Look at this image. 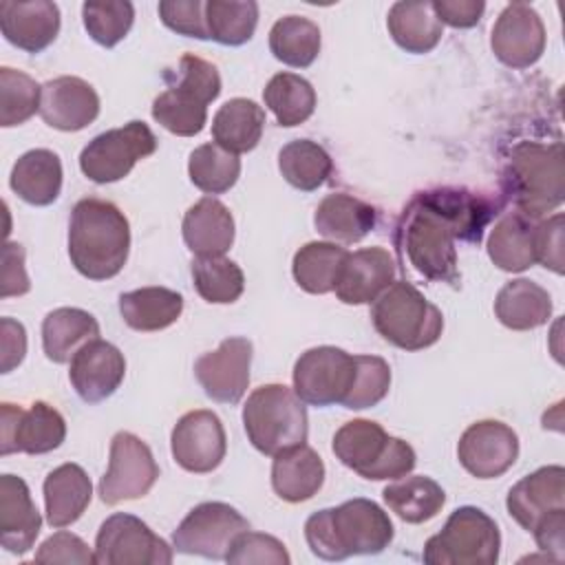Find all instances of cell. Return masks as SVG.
Segmentation results:
<instances>
[{
	"instance_id": "7a4b0ae2",
	"label": "cell",
	"mask_w": 565,
	"mask_h": 565,
	"mask_svg": "<svg viewBox=\"0 0 565 565\" xmlns=\"http://www.w3.org/2000/svg\"><path fill=\"white\" fill-rule=\"evenodd\" d=\"M130 252V225L124 212L104 199L75 203L68 223V258L88 280L117 276Z\"/></svg>"
},
{
	"instance_id": "4dcf8cb0",
	"label": "cell",
	"mask_w": 565,
	"mask_h": 565,
	"mask_svg": "<svg viewBox=\"0 0 565 565\" xmlns=\"http://www.w3.org/2000/svg\"><path fill=\"white\" fill-rule=\"evenodd\" d=\"M97 335V320L77 307L53 309L42 320V349L44 355L55 364L71 362V358Z\"/></svg>"
},
{
	"instance_id": "7c38bea8",
	"label": "cell",
	"mask_w": 565,
	"mask_h": 565,
	"mask_svg": "<svg viewBox=\"0 0 565 565\" xmlns=\"http://www.w3.org/2000/svg\"><path fill=\"white\" fill-rule=\"evenodd\" d=\"M99 565H170L172 547L135 514H110L95 539Z\"/></svg>"
},
{
	"instance_id": "bcb514c9",
	"label": "cell",
	"mask_w": 565,
	"mask_h": 565,
	"mask_svg": "<svg viewBox=\"0 0 565 565\" xmlns=\"http://www.w3.org/2000/svg\"><path fill=\"white\" fill-rule=\"evenodd\" d=\"M82 20L97 44L113 49L128 35L135 22V7L126 0H88L82 4Z\"/></svg>"
},
{
	"instance_id": "6f0895ef",
	"label": "cell",
	"mask_w": 565,
	"mask_h": 565,
	"mask_svg": "<svg viewBox=\"0 0 565 565\" xmlns=\"http://www.w3.org/2000/svg\"><path fill=\"white\" fill-rule=\"evenodd\" d=\"M536 545L545 552L561 554L565 547V510H556L547 514L534 530H532Z\"/></svg>"
},
{
	"instance_id": "60d3db41",
	"label": "cell",
	"mask_w": 565,
	"mask_h": 565,
	"mask_svg": "<svg viewBox=\"0 0 565 565\" xmlns=\"http://www.w3.org/2000/svg\"><path fill=\"white\" fill-rule=\"evenodd\" d=\"M205 22L210 40L225 46H241L256 31L258 4L254 0H207Z\"/></svg>"
},
{
	"instance_id": "4fadbf2b",
	"label": "cell",
	"mask_w": 565,
	"mask_h": 565,
	"mask_svg": "<svg viewBox=\"0 0 565 565\" xmlns=\"http://www.w3.org/2000/svg\"><path fill=\"white\" fill-rule=\"evenodd\" d=\"M159 479L152 450L137 435L121 430L110 441L108 470L99 481V499L108 505L141 499Z\"/></svg>"
},
{
	"instance_id": "f907efd6",
	"label": "cell",
	"mask_w": 565,
	"mask_h": 565,
	"mask_svg": "<svg viewBox=\"0 0 565 565\" xmlns=\"http://www.w3.org/2000/svg\"><path fill=\"white\" fill-rule=\"evenodd\" d=\"M157 9H159L161 22L170 31L185 38L210 40L203 0H161Z\"/></svg>"
},
{
	"instance_id": "d590c367",
	"label": "cell",
	"mask_w": 565,
	"mask_h": 565,
	"mask_svg": "<svg viewBox=\"0 0 565 565\" xmlns=\"http://www.w3.org/2000/svg\"><path fill=\"white\" fill-rule=\"evenodd\" d=\"M347 256L349 252L335 243L311 241L294 254V280L307 294H329L335 289Z\"/></svg>"
},
{
	"instance_id": "836d02e7",
	"label": "cell",
	"mask_w": 565,
	"mask_h": 565,
	"mask_svg": "<svg viewBox=\"0 0 565 565\" xmlns=\"http://www.w3.org/2000/svg\"><path fill=\"white\" fill-rule=\"evenodd\" d=\"M386 26L395 44L415 55L433 51L444 35V24L430 2H395L388 9Z\"/></svg>"
},
{
	"instance_id": "f5cc1de1",
	"label": "cell",
	"mask_w": 565,
	"mask_h": 565,
	"mask_svg": "<svg viewBox=\"0 0 565 565\" xmlns=\"http://www.w3.org/2000/svg\"><path fill=\"white\" fill-rule=\"evenodd\" d=\"M38 563H75V565H88L95 563V554L88 550V545L71 532H55L49 536L40 550L35 552Z\"/></svg>"
},
{
	"instance_id": "74e56055",
	"label": "cell",
	"mask_w": 565,
	"mask_h": 565,
	"mask_svg": "<svg viewBox=\"0 0 565 565\" xmlns=\"http://www.w3.org/2000/svg\"><path fill=\"white\" fill-rule=\"evenodd\" d=\"M269 51L294 68H307L320 53V29L305 15H285L269 31Z\"/></svg>"
},
{
	"instance_id": "db71d44e",
	"label": "cell",
	"mask_w": 565,
	"mask_h": 565,
	"mask_svg": "<svg viewBox=\"0 0 565 565\" xmlns=\"http://www.w3.org/2000/svg\"><path fill=\"white\" fill-rule=\"evenodd\" d=\"M31 289L26 269H24V247L20 243H4L2 249V289L0 296H22Z\"/></svg>"
},
{
	"instance_id": "816d5d0a",
	"label": "cell",
	"mask_w": 565,
	"mask_h": 565,
	"mask_svg": "<svg viewBox=\"0 0 565 565\" xmlns=\"http://www.w3.org/2000/svg\"><path fill=\"white\" fill-rule=\"evenodd\" d=\"M563 214L556 212L550 218L534 225V258L545 269L563 274Z\"/></svg>"
},
{
	"instance_id": "d6a6232c",
	"label": "cell",
	"mask_w": 565,
	"mask_h": 565,
	"mask_svg": "<svg viewBox=\"0 0 565 565\" xmlns=\"http://www.w3.org/2000/svg\"><path fill=\"white\" fill-rule=\"evenodd\" d=\"M183 296L168 287H141L119 296V313L135 331H161L179 320Z\"/></svg>"
},
{
	"instance_id": "484cf974",
	"label": "cell",
	"mask_w": 565,
	"mask_h": 565,
	"mask_svg": "<svg viewBox=\"0 0 565 565\" xmlns=\"http://www.w3.org/2000/svg\"><path fill=\"white\" fill-rule=\"evenodd\" d=\"M377 223V212L373 205L360 201L358 196L333 192L327 194L313 214V225L318 234L333 243H358L362 241Z\"/></svg>"
},
{
	"instance_id": "e0dca14e",
	"label": "cell",
	"mask_w": 565,
	"mask_h": 565,
	"mask_svg": "<svg viewBox=\"0 0 565 565\" xmlns=\"http://www.w3.org/2000/svg\"><path fill=\"white\" fill-rule=\"evenodd\" d=\"M252 342L227 338L218 349L203 353L194 362V375L207 397L221 404H238L249 386Z\"/></svg>"
},
{
	"instance_id": "f1b7e54d",
	"label": "cell",
	"mask_w": 565,
	"mask_h": 565,
	"mask_svg": "<svg viewBox=\"0 0 565 565\" xmlns=\"http://www.w3.org/2000/svg\"><path fill=\"white\" fill-rule=\"evenodd\" d=\"M11 190L31 205H51L62 192V161L53 150L24 152L11 168Z\"/></svg>"
},
{
	"instance_id": "5b68a950",
	"label": "cell",
	"mask_w": 565,
	"mask_h": 565,
	"mask_svg": "<svg viewBox=\"0 0 565 565\" xmlns=\"http://www.w3.org/2000/svg\"><path fill=\"white\" fill-rule=\"evenodd\" d=\"M243 426L249 444L267 457L305 444L309 433L305 402L285 384L254 388L243 406Z\"/></svg>"
},
{
	"instance_id": "44dd1931",
	"label": "cell",
	"mask_w": 565,
	"mask_h": 565,
	"mask_svg": "<svg viewBox=\"0 0 565 565\" xmlns=\"http://www.w3.org/2000/svg\"><path fill=\"white\" fill-rule=\"evenodd\" d=\"M40 115L46 126L75 132L93 124L99 115V97L82 77L62 75L42 86Z\"/></svg>"
},
{
	"instance_id": "9c48e42d",
	"label": "cell",
	"mask_w": 565,
	"mask_h": 565,
	"mask_svg": "<svg viewBox=\"0 0 565 565\" xmlns=\"http://www.w3.org/2000/svg\"><path fill=\"white\" fill-rule=\"evenodd\" d=\"M154 150L157 137L143 121L135 119L93 137L79 152V170L95 183H115Z\"/></svg>"
},
{
	"instance_id": "c3c4849f",
	"label": "cell",
	"mask_w": 565,
	"mask_h": 565,
	"mask_svg": "<svg viewBox=\"0 0 565 565\" xmlns=\"http://www.w3.org/2000/svg\"><path fill=\"white\" fill-rule=\"evenodd\" d=\"M168 86H179L196 97H201L205 104L214 102L221 93V75L216 66L203 57L196 55H183L177 64V71L166 73Z\"/></svg>"
},
{
	"instance_id": "ffe728a7",
	"label": "cell",
	"mask_w": 565,
	"mask_h": 565,
	"mask_svg": "<svg viewBox=\"0 0 565 565\" xmlns=\"http://www.w3.org/2000/svg\"><path fill=\"white\" fill-rule=\"evenodd\" d=\"M510 516L532 532L547 514L565 510V470L563 466H543L516 481L505 499Z\"/></svg>"
},
{
	"instance_id": "d6986e66",
	"label": "cell",
	"mask_w": 565,
	"mask_h": 565,
	"mask_svg": "<svg viewBox=\"0 0 565 565\" xmlns=\"http://www.w3.org/2000/svg\"><path fill=\"white\" fill-rule=\"evenodd\" d=\"M126 375V360L124 353L106 342V340H90L86 342L73 358L68 369V380L75 393L86 404H97L110 397Z\"/></svg>"
},
{
	"instance_id": "8fae6325",
	"label": "cell",
	"mask_w": 565,
	"mask_h": 565,
	"mask_svg": "<svg viewBox=\"0 0 565 565\" xmlns=\"http://www.w3.org/2000/svg\"><path fill=\"white\" fill-rule=\"evenodd\" d=\"M355 380V355L338 347L307 349L294 364V391L311 406L342 404Z\"/></svg>"
},
{
	"instance_id": "7402d4cb",
	"label": "cell",
	"mask_w": 565,
	"mask_h": 565,
	"mask_svg": "<svg viewBox=\"0 0 565 565\" xmlns=\"http://www.w3.org/2000/svg\"><path fill=\"white\" fill-rule=\"evenodd\" d=\"M395 274L397 267L388 249L364 247L349 252L333 291L344 305H371L395 282Z\"/></svg>"
},
{
	"instance_id": "603a6c76",
	"label": "cell",
	"mask_w": 565,
	"mask_h": 565,
	"mask_svg": "<svg viewBox=\"0 0 565 565\" xmlns=\"http://www.w3.org/2000/svg\"><path fill=\"white\" fill-rule=\"evenodd\" d=\"M0 29L7 42L26 51H44L60 33V7L51 0L0 2Z\"/></svg>"
},
{
	"instance_id": "7dc6e473",
	"label": "cell",
	"mask_w": 565,
	"mask_h": 565,
	"mask_svg": "<svg viewBox=\"0 0 565 565\" xmlns=\"http://www.w3.org/2000/svg\"><path fill=\"white\" fill-rule=\"evenodd\" d=\"M391 388V366L377 355H355V380L342 406L362 411L380 404Z\"/></svg>"
},
{
	"instance_id": "4316f807",
	"label": "cell",
	"mask_w": 565,
	"mask_h": 565,
	"mask_svg": "<svg viewBox=\"0 0 565 565\" xmlns=\"http://www.w3.org/2000/svg\"><path fill=\"white\" fill-rule=\"evenodd\" d=\"M44 510L51 527L75 523L93 499V486L86 470L77 463H62L44 479Z\"/></svg>"
},
{
	"instance_id": "8d00e7d4",
	"label": "cell",
	"mask_w": 565,
	"mask_h": 565,
	"mask_svg": "<svg viewBox=\"0 0 565 565\" xmlns=\"http://www.w3.org/2000/svg\"><path fill=\"white\" fill-rule=\"evenodd\" d=\"M382 497L388 510L406 523L430 521L446 503L444 488L435 479L424 475H413L404 479L399 477L395 483L384 488Z\"/></svg>"
},
{
	"instance_id": "52a82bcc",
	"label": "cell",
	"mask_w": 565,
	"mask_h": 565,
	"mask_svg": "<svg viewBox=\"0 0 565 565\" xmlns=\"http://www.w3.org/2000/svg\"><path fill=\"white\" fill-rule=\"evenodd\" d=\"M333 455L360 477L371 481L399 479L415 468V450L399 437H391L377 422L351 419L333 435Z\"/></svg>"
},
{
	"instance_id": "d4e9b609",
	"label": "cell",
	"mask_w": 565,
	"mask_h": 565,
	"mask_svg": "<svg viewBox=\"0 0 565 565\" xmlns=\"http://www.w3.org/2000/svg\"><path fill=\"white\" fill-rule=\"evenodd\" d=\"M181 230L188 249L196 256H223L234 243V216L214 196H203L190 205Z\"/></svg>"
},
{
	"instance_id": "8992f818",
	"label": "cell",
	"mask_w": 565,
	"mask_h": 565,
	"mask_svg": "<svg viewBox=\"0 0 565 565\" xmlns=\"http://www.w3.org/2000/svg\"><path fill=\"white\" fill-rule=\"evenodd\" d=\"M371 320L386 342L404 351L426 349L444 331L439 307L406 280H395L373 300Z\"/></svg>"
},
{
	"instance_id": "ee69618b",
	"label": "cell",
	"mask_w": 565,
	"mask_h": 565,
	"mask_svg": "<svg viewBox=\"0 0 565 565\" xmlns=\"http://www.w3.org/2000/svg\"><path fill=\"white\" fill-rule=\"evenodd\" d=\"M194 289L205 302L230 305L245 289L243 269L225 256H196L192 260Z\"/></svg>"
},
{
	"instance_id": "6da1fadb",
	"label": "cell",
	"mask_w": 565,
	"mask_h": 565,
	"mask_svg": "<svg viewBox=\"0 0 565 565\" xmlns=\"http://www.w3.org/2000/svg\"><path fill=\"white\" fill-rule=\"evenodd\" d=\"M499 203L463 188L417 192L404 207L395 245L402 258L424 278L459 285L457 241L479 243L483 227L499 212Z\"/></svg>"
},
{
	"instance_id": "b9f144b4",
	"label": "cell",
	"mask_w": 565,
	"mask_h": 565,
	"mask_svg": "<svg viewBox=\"0 0 565 565\" xmlns=\"http://www.w3.org/2000/svg\"><path fill=\"white\" fill-rule=\"evenodd\" d=\"M152 117L172 135L194 137L205 128L207 104L185 88L168 86L154 97Z\"/></svg>"
},
{
	"instance_id": "9f6ffc18",
	"label": "cell",
	"mask_w": 565,
	"mask_h": 565,
	"mask_svg": "<svg viewBox=\"0 0 565 565\" xmlns=\"http://www.w3.org/2000/svg\"><path fill=\"white\" fill-rule=\"evenodd\" d=\"M26 353V331L13 318L0 320V371L11 373Z\"/></svg>"
},
{
	"instance_id": "2e32d148",
	"label": "cell",
	"mask_w": 565,
	"mask_h": 565,
	"mask_svg": "<svg viewBox=\"0 0 565 565\" xmlns=\"http://www.w3.org/2000/svg\"><path fill=\"white\" fill-rule=\"evenodd\" d=\"M459 463L477 479H497L508 472L519 457L516 433L497 419L470 424L457 444Z\"/></svg>"
},
{
	"instance_id": "ab89813d",
	"label": "cell",
	"mask_w": 565,
	"mask_h": 565,
	"mask_svg": "<svg viewBox=\"0 0 565 565\" xmlns=\"http://www.w3.org/2000/svg\"><path fill=\"white\" fill-rule=\"evenodd\" d=\"M265 106L274 113L276 121L285 128L307 121L316 110V90L313 86L296 73H276L265 90Z\"/></svg>"
},
{
	"instance_id": "9a60e30c",
	"label": "cell",
	"mask_w": 565,
	"mask_h": 565,
	"mask_svg": "<svg viewBox=\"0 0 565 565\" xmlns=\"http://www.w3.org/2000/svg\"><path fill=\"white\" fill-rule=\"evenodd\" d=\"M170 448L174 461L196 475L212 472L227 452L225 428L216 413L199 408L185 413L172 428Z\"/></svg>"
},
{
	"instance_id": "30bf717a",
	"label": "cell",
	"mask_w": 565,
	"mask_h": 565,
	"mask_svg": "<svg viewBox=\"0 0 565 565\" xmlns=\"http://www.w3.org/2000/svg\"><path fill=\"white\" fill-rule=\"evenodd\" d=\"M245 530H249V523L236 508L221 501H205L194 505L172 532V550L225 561L234 539Z\"/></svg>"
},
{
	"instance_id": "83f0119b",
	"label": "cell",
	"mask_w": 565,
	"mask_h": 565,
	"mask_svg": "<svg viewBox=\"0 0 565 565\" xmlns=\"http://www.w3.org/2000/svg\"><path fill=\"white\" fill-rule=\"evenodd\" d=\"M324 483V463L307 444L278 452L271 463V488L287 503L311 499Z\"/></svg>"
},
{
	"instance_id": "f35d334b",
	"label": "cell",
	"mask_w": 565,
	"mask_h": 565,
	"mask_svg": "<svg viewBox=\"0 0 565 565\" xmlns=\"http://www.w3.org/2000/svg\"><path fill=\"white\" fill-rule=\"evenodd\" d=\"M278 170L285 181L302 192L318 190L333 172L329 152L311 139H294L278 152Z\"/></svg>"
},
{
	"instance_id": "ba28073f",
	"label": "cell",
	"mask_w": 565,
	"mask_h": 565,
	"mask_svg": "<svg viewBox=\"0 0 565 565\" xmlns=\"http://www.w3.org/2000/svg\"><path fill=\"white\" fill-rule=\"evenodd\" d=\"M501 534L490 514L475 505L457 508L441 532L424 545L428 565H494L499 561Z\"/></svg>"
},
{
	"instance_id": "f6af8a7d",
	"label": "cell",
	"mask_w": 565,
	"mask_h": 565,
	"mask_svg": "<svg viewBox=\"0 0 565 565\" xmlns=\"http://www.w3.org/2000/svg\"><path fill=\"white\" fill-rule=\"evenodd\" d=\"M42 86L26 73L11 66L0 68V126L11 128L40 110Z\"/></svg>"
},
{
	"instance_id": "ac0fdd59",
	"label": "cell",
	"mask_w": 565,
	"mask_h": 565,
	"mask_svg": "<svg viewBox=\"0 0 565 565\" xmlns=\"http://www.w3.org/2000/svg\"><path fill=\"white\" fill-rule=\"evenodd\" d=\"M492 53L510 68H527L545 51V26L541 15L525 2H510L499 13L492 35Z\"/></svg>"
},
{
	"instance_id": "cb8c5ba5",
	"label": "cell",
	"mask_w": 565,
	"mask_h": 565,
	"mask_svg": "<svg viewBox=\"0 0 565 565\" xmlns=\"http://www.w3.org/2000/svg\"><path fill=\"white\" fill-rule=\"evenodd\" d=\"M42 527L29 486L15 475L0 477V543L11 554H26Z\"/></svg>"
},
{
	"instance_id": "e575fe53",
	"label": "cell",
	"mask_w": 565,
	"mask_h": 565,
	"mask_svg": "<svg viewBox=\"0 0 565 565\" xmlns=\"http://www.w3.org/2000/svg\"><path fill=\"white\" fill-rule=\"evenodd\" d=\"M488 256L503 271H525L534 258V225L519 212L503 214L488 236Z\"/></svg>"
},
{
	"instance_id": "681fc988",
	"label": "cell",
	"mask_w": 565,
	"mask_h": 565,
	"mask_svg": "<svg viewBox=\"0 0 565 565\" xmlns=\"http://www.w3.org/2000/svg\"><path fill=\"white\" fill-rule=\"evenodd\" d=\"M227 563L232 565H249V563H256V565H289L291 558L285 550V545L271 536V534H263V532H241L227 556H225Z\"/></svg>"
},
{
	"instance_id": "5bb4252c",
	"label": "cell",
	"mask_w": 565,
	"mask_h": 565,
	"mask_svg": "<svg viewBox=\"0 0 565 565\" xmlns=\"http://www.w3.org/2000/svg\"><path fill=\"white\" fill-rule=\"evenodd\" d=\"M66 422L57 408L46 402H33L29 408L0 404V455L11 452L44 455L62 446Z\"/></svg>"
},
{
	"instance_id": "277c9868",
	"label": "cell",
	"mask_w": 565,
	"mask_h": 565,
	"mask_svg": "<svg viewBox=\"0 0 565 565\" xmlns=\"http://www.w3.org/2000/svg\"><path fill=\"white\" fill-rule=\"evenodd\" d=\"M503 192L530 221L554 212L565 199L563 143H516L503 168Z\"/></svg>"
},
{
	"instance_id": "1f68e13d",
	"label": "cell",
	"mask_w": 565,
	"mask_h": 565,
	"mask_svg": "<svg viewBox=\"0 0 565 565\" xmlns=\"http://www.w3.org/2000/svg\"><path fill=\"white\" fill-rule=\"evenodd\" d=\"M265 128V110L254 99H227L212 119V137L221 148L241 154L258 146Z\"/></svg>"
},
{
	"instance_id": "f546056e",
	"label": "cell",
	"mask_w": 565,
	"mask_h": 565,
	"mask_svg": "<svg viewBox=\"0 0 565 565\" xmlns=\"http://www.w3.org/2000/svg\"><path fill=\"white\" fill-rule=\"evenodd\" d=\"M499 322L512 331H530L545 324L552 316V298L547 289L527 278L505 282L494 298Z\"/></svg>"
},
{
	"instance_id": "11a10c76",
	"label": "cell",
	"mask_w": 565,
	"mask_h": 565,
	"mask_svg": "<svg viewBox=\"0 0 565 565\" xmlns=\"http://www.w3.org/2000/svg\"><path fill=\"white\" fill-rule=\"evenodd\" d=\"M430 7L441 24H448L455 29H470L481 20L486 2H481V0H433Z\"/></svg>"
},
{
	"instance_id": "3957f363",
	"label": "cell",
	"mask_w": 565,
	"mask_h": 565,
	"mask_svg": "<svg viewBox=\"0 0 565 565\" xmlns=\"http://www.w3.org/2000/svg\"><path fill=\"white\" fill-rule=\"evenodd\" d=\"M305 539L318 558L344 561L384 552L393 541V523L375 501L360 497L313 512L305 523Z\"/></svg>"
},
{
	"instance_id": "7bdbcfd3",
	"label": "cell",
	"mask_w": 565,
	"mask_h": 565,
	"mask_svg": "<svg viewBox=\"0 0 565 565\" xmlns=\"http://www.w3.org/2000/svg\"><path fill=\"white\" fill-rule=\"evenodd\" d=\"M188 174L201 192L223 194L238 181L241 159L214 141L201 143L190 152Z\"/></svg>"
}]
</instances>
